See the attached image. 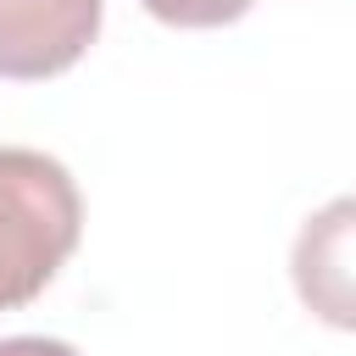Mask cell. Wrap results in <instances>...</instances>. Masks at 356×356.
I'll return each instance as SVG.
<instances>
[{"mask_svg": "<svg viewBox=\"0 0 356 356\" xmlns=\"http://www.w3.org/2000/svg\"><path fill=\"white\" fill-rule=\"evenodd\" d=\"M83 200L72 172L28 145H0V312L28 306L78 250Z\"/></svg>", "mask_w": 356, "mask_h": 356, "instance_id": "cell-1", "label": "cell"}, {"mask_svg": "<svg viewBox=\"0 0 356 356\" xmlns=\"http://www.w3.org/2000/svg\"><path fill=\"white\" fill-rule=\"evenodd\" d=\"M100 33V0H0V78H56Z\"/></svg>", "mask_w": 356, "mask_h": 356, "instance_id": "cell-3", "label": "cell"}, {"mask_svg": "<svg viewBox=\"0 0 356 356\" xmlns=\"http://www.w3.org/2000/svg\"><path fill=\"white\" fill-rule=\"evenodd\" d=\"M0 356H78L67 339H44V334H17V339H0Z\"/></svg>", "mask_w": 356, "mask_h": 356, "instance_id": "cell-5", "label": "cell"}, {"mask_svg": "<svg viewBox=\"0 0 356 356\" xmlns=\"http://www.w3.org/2000/svg\"><path fill=\"white\" fill-rule=\"evenodd\" d=\"M139 6L172 28H222V22H239L256 0H139Z\"/></svg>", "mask_w": 356, "mask_h": 356, "instance_id": "cell-4", "label": "cell"}, {"mask_svg": "<svg viewBox=\"0 0 356 356\" xmlns=\"http://www.w3.org/2000/svg\"><path fill=\"white\" fill-rule=\"evenodd\" d=\"M289 278L312 317L356 334V195H339L300 222Z\"/></svg>", "mask_w": 356, "mask_h": 356, "instance_id": "cell-2", "label": "cell"}]
</instances>
